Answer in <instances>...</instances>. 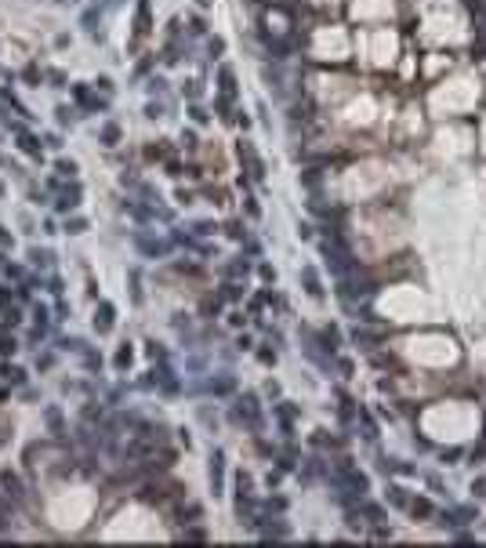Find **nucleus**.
<instances>
[{
  "instance_id": "f257e3e1",
  "label": "nucleus",
  "mask_w": 486,
  "mask_h": 548,
  "mask_svg": "<svg viewBox=\"0 0 486 548\" xmlns=\"http://www.w3.org/2000/svg\"><path fill=\"white\" fill-rule=\"evenodd\" d=\"M95 330H98V334L113 330V305H109V301H102V305H98V312H95Z\"/></svg>"
},
{
  "instance_id": "f03ea898",
  "label": "nucleus",
  "mask_w": 486,
  "mask_h": 548,
  "mask_svg": "<svg viewBox=\"0 0 486 548\" xmlns=\"http://www.w3.org/2000/svg\"><path fill=\"white\" fill-rule=\"evenodd\" d=\"M239 156L247 160V167H251V174H254V178H262V160L254 156V149H251L247 142H239Z\"/></svg>"
},
{
  "instance_id": "7ed1b4c3",
  "label": "nucleus",
  "mask_w": 486,
  "mask_h": 548,
  "mask_svg": "<svg viewBox=\"0 0 486 548\" xmlns=\"http://www.w3.org/2000/svg\"><path fill=\"white\" fill-rule=\"evenodd\" d=\"M77 204H80V186H73V189L62 193V200H58V211H73Z\"/></svg>"
},
{
  "instance_id": "20e7f679",
  "label": "nucleus",
  "mask_w": 486,
  "mask_h": 548,
  "mask_svg": "<svg viewBox=\"0 0 486 548\" xmlns=\"http://www.w3.org/2000/svg\"><path fill=\"white\" fill-rule=\"evenodd\" d=\"M301 280L309 283V294H312V298H323V287H320V276H316L312 269H301Z\"/></svg>"
},
{
  "instance_id": "39448f33",
  "label": "nucleus",
  "mask_w": 486,
  "mask_h": 548,
  "mask_svg": "<svg viewBox=\"0 0 486 548\" xmlns=\"http://www.w3.org/2000/svg\"><path fill=\"white\" fill-rule=\"evenodd\" d=\"M210 486H214V494L221 490V454L214 450V458H210Z\"/></svg>"
},
{
  "instance_id": "423d86ee",
  "label": "nucleus",
  "mask_w": 486,
  "mask_h": 548,
  "mask_svg": "<svg viewBox=\"0 0 486 548\" xmlns=\"http://www.w3.org/2000/svg\"><path fill=\"white\" fill-rule=\"evenodd\" d=\"M0 483H4L8 490H15V497H22V483H19V476H15V472H0Z\"/></svg>"
},
{
  "instance_id": "0eeeda50",
  "label": "nucleus",
  "mask_w": 486,
  "mask_h": 548,
  "mask_svg": "<svg viewBox=\"0 0 486 548\" xmlns=\"http://www.w3.org/2000/svg\"><path fill=\"white\" fill-rule=\"evenodd\" d=\"M218 77H221V91L232 98V91H236V87H232V69H229V66H221V69H218Z\"/></svg>"
},
{
  "instance_id": "6e6552de",
  "label": "nucleus",
  "mask_w": 486,
  "mask_h": 548,
  "mask_svg": "<svg viewBox=\"0 0 486 548\" xmlns=\"http://www.w3.org/2000/svg\"><path fill=\"white\" fill-rule=\"evenodd\" d=\"M102 142H105V145H116V142H120V127H116V124H105V127H102Z\"/></svg>"
},
{
  "instance_id": "1a4fd4ad",
  "label": "nucleus",
  "mask_w": 486,
  "mask_h": 548,
  "mask_svg": "<svg viewBox=\"0 0 486 548\" xmlns=\"http://www.w3.org/2000/svg\"><path fill=\"white\" fill-rule=\"evenodd\" d=\"M138 33H149V0L138 4Z\"/></svg>"
},
{
  "instance_id": "9d476101",
  "label": "nucleus",
  "mask_w": 486,
  "mask_h": 548,
  "mask_svg": "<svg viewBox=\"0 0 486 548\" xmlns=\"http://www.w3.org/2000/svg\"><path fill=\"white\" fill-rule=\"evenodd\" d=\"M19 134H22V131H19ZM22 149H26L29 156H40V145H37V138H33V134H22Z\"/></svg>"
},
{
  "instance_id": "9b49d317",
  "label": "nucleus",
  "mask_w": 486,
  "mask_h": 548,
  "mask_svg": "<svg viewBox=\"0 0 486 548\" xmlns=\"http://www.w3.org/2000/svg\"><path fill=\"white\" fill-rule=\"evenodd\" d=\"M44 418H48V425H51L55 432H62V414H58L55 407H48V414H44Z\"/></svg>"
},
{
  "instance_id": "f8f14e48",
  "label": "nucleus",
  "mask_w": 486,
  "mask_h": 548,
  "mask_svg": "<svg viewBox=\"0 0 486 548\" xmlns=\"http://www.w3.org/2000/svg\"><path fill=\"white\" fill-rule=\"evenodd\" d=\"M55 167H58V174H66V178H73V174H77V163H73V160H58Z\"/></svg>"
},
{
  "instance_id": "ddd939ff",
  "label": "nucleus",
  "mask_w": 486,
  "mask_h": 548,
  "mask_svg": "<svg viewBox=\"0 0 486 548\" xmlns=\"http://www.w3.org/2000/svg\"><path fill=\"white\" fill-rule=\"evenodd\" d=\"M84 229H87L84 218H69V222H66V233H84Z\"/></svg>"
},
{
  "instance_id": "4468645a",
  "label": "nucleus",
  "mask_w": 486,
  "mask_h": 548,
  "mask_svg": "<svg viewBox=\"0 0 486 548\" xmlns=\"http://www.w3.org/2000/svg\"><path fill=\"white\" fill-rule=\"evenodd\" d=\"M55 116H58V124H73V109H66V105H58Z\"/></svg>"
},
{
  "instance_id": "2eb2a0df",
  "label": "nucleus",
  "mask_w": 486,
  "mask_h": 548,
  "mask_svg": "<svg viewBox=\"0 0 486 548\" xmlns=\"http://www.w3.org/2000/svg\"><path fill=\"white\" fill-rule=\"evenodd\" d=\"M29 262H33V265H48V254H44V251H29Z\"/></svg>"
},
{
  "instance_id": "dca6fc26",
  "label": "nucleus",
  "mask_w": 486,
  "mask_h": 548,
  "mask_svg": "<svg viewBox=\"0 0 486 548\" xmlns=\"http://www.w3.org/2000/svg\"><path fill=\"white\" fill-rule=\"evenodd\" d=\"M26 80L29 84H40V69L37 66H26Z\"/></svg>"
},
{
  "instance_id": "f3484780",
  "label": "nucleus",
  "mask_w": 486,
  "mask_h": 548,
  "mask_svg": "<svg viewBox=\"0 0 486 548\" xmlns=\"http://www.w3.org/2000/svg\"><path fill=\"white\" fill-rule=\"evenodd\" d=\"M15 352V338H0V356H8Z\"/></svg>"
},
{
  "instance_id": "a211bd4d",
  "label": "nucleus",
  "mask_w": 486,
  "mask_h": 548,
  "mask_svg": "<svg viewBox=\"0 0 486 548\" xmlns=\"http://www.w3.org/2000/svg\"><path fill=\"white\" fill-rule=\"evenodd\" d=\"M11 305V294H8V287H0V309H8Z\"/></svg>"
}]
</instances>
